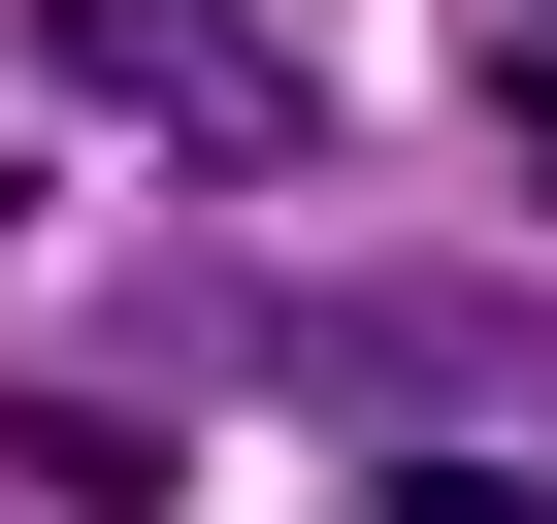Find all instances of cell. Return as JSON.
<instances>
[{
    "mask_svg": "<svg viewBox=\"0 0 557 524\" xmlns=\"http://www.w3.org/2000/svg\"><path fill=\"white\" fill-rule=\"evenodd\" d=\"M524 164H557V0H524Z\"/></svg>",
    "mask_w": 557,
    "mask_h": 524,
    "instance_id": "3",
    "label": "cell"
},
{
    "mask_svg": "<svg viewBox=\"0 0 557 524\" xmlns=\"http://www.w3.org/2000/svg\"><path fill=\"white\" fill-rule=\"evenodd\" d=\"M394 524H557V459H394Z\"/></svg>",
    "mask_w": 557,
    "mask_h": 524,
    "instance_id": "2",
    "label": "cell"
},
{
    "mask_svg": "<svg viewBox=\"0 0 557 524\" xmlns=\"http://www.w3.org/2000/svg\"><path fill=\"white\" fill-rule=\"evenodd\" d=\"M34 66L99 132H164V164H296V34H262V0H66Z\"/></svg>",
    "mask_w": 557,
    "mask_h": 524,
    "instance_id": "1",
    "label": "cell"
}]
</instances>
